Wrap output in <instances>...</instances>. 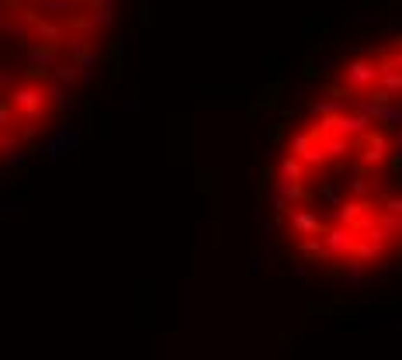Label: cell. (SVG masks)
Returning <instances> with one entry per match:
<instances>
[{
	"label": "cell",
	"mask_w": 402,
	"mask_h": 360,
	"mask_svg": "<svg viewBox=\"0 0 402 360\" xmlns=\"http://www.w3.org/2000/svg\"><path fill=\"white\" fill-rule=\"evenodd\" d=\"M3 146H7V135L0 132V156H3Z\"/></svg>",
	"instance_id": "7402d4cb"
},
{
	"label": "cell",
	"mask_w": 402,
	"mask_h": 360,
	"mask_svg": "<svg viewBox=\"0 0 402 360\" xmlns=\"http://www.w3.org/2000/svg\"><path fill=\"white\" fill-rule=\"evenodd\" d=\"M267 204H271V211H274V215H288V211H292V204H288V201H285L274 187L267 190Z\"/></svg>",
	"instance_id": "ac0fdd59"
},
{
	"label": "cell",
	"mask_w": 402,
	"mask_h": 360,
	"mask_svg": "<svg viewBox=\"0 0 402 360\" xmlns=\"http://www.w3.org/2000/svg\"><path fill=\"white\" fill-rule=\"evenodd\" d=\"M375 215H378V204L375 197H350V201H340L336 211H333V222L354 229L357 236H364L371 225H375Z\"/></svg>",
	"instance_id": "7a4b0ae2"
},
{
	"label": "cell",
	"mask_w": 402,
	"mask_h": 360,
	"mask_svg": "<svg viewBox=\"0 0 402 360\" xmlns=\"http://www.w3.org/2000/svg\"><path fill=\"white\" fill-rule=\"evenodd\" d=\"M350 100H354V97H350ZM350 100H336V97H329V100H312V104H308V118L319 121V118H326V114H340V111L350 107Z\"/></svg>",
	"instance_id": "4fadbf2b"
},
{
	"label": "cell",
	"mask_w": 402,
	"mask_h": 360,
	"mask_svg": "<svg viewBox=\"0 0 402 360\" xmlns=\"http://www.w3.org/2000/svg\"><path fill=\"white\" fill-rule=\"evenodd\" d=\"M319 146H322V153H326L329 163H340V160H347V156L354 153V142H350V139H336V135L319 139Z\"/></svg>",
	"instance_id": "30bf717a"
},
{
	"label": "cell",
	"mask_w": 402,
	"mask_h": 360,
	"mask_svg": "<svg viewBox=\"0 0 402 360\" xmlns=\"http://www.w3.org/2000/svg\"><path fill=\"white\" fill-rule=\"evenodd\" d=\"M288 229L305 239V236H319L322 229H326V222H322V215H315L312 208H292L288 211Z\"/></svg>",
	"instance_id": "8992f818"
},
{
	"label": "cell",
	"mask_w": 402,
	"mask_h": 360,
	"mask_svg": "<svg viewBox=\"0 0 402 360\" xmlns=\"http://www.w3.org/2000/svg\"><path fill=\"white\" fill-rule=\"evenodd\" d=\"M278 180H312V170H305V163H302L299 156H292V153H285L281 156V163H278Z\"/></svg>",
	"instance_id": "9c48e42d"
},
{
	"label": "cell",
	"mask_w": 402,
	"mask_h": 360,
	"mask_svg": "<svg viewBox=\"0 0 402 360\" xmlns=\"http://www.w3.org/2000/svg\"><path fill=\"white\" fill-rule=\"evenodd\" d=\"M357 163L364 167V170H382V163L392 156V142H389V135L385 132H378V128H371L364 139H357Z\"/></svg>",
	"instance_id": "277c9868"
},
{
	"label": "cell",
	"mask_w": 402,
	"mask_h": 360,
	"mask_svg": "<svg viewBox=\"0 0 402 360\" xmlns=\"http://www.w3.org/2000/svg\"><path fill=\"white\" fill-rule=\"evenodd\" d=\"M375 225L389 236V239H402V215H389V211H378L375 215Z\"/></svg>",
	"instance_id": "5bb4252c"
},
{
	"label": "cell",
	"mask_w": 402,
	"mask_h": 360,
	"mask_svg": "<svg viewBox=\"0 0 402 360\" xmlns=\"http://www.w3.org/2000/svg\"><path fill=\"white\" fill-rule=\"evenodd\" d=\"M7 84H10V73H7V70H0V90L7 87Z\"/></svg>",
	"instance_id": "44dd1931"
},
{
	"label": "cell",
	"mask_w": 402,
	"mask_h": 360,
	"mask_svg": "<svg viewBox=\"0 0 402 360\" xmlns=\"http://www.w3.org/2000/svg\"><path fill=\"white\" fill-rule=\"evenodd\" d=\"M322 197H329V201H333V204H336V201H340V194H336V190H333V187H329V183H322Z\"/></svg>",
	"instance_id": "ffe728a7"
},
{
	"label": "cell",
	"mask_w": 402,
	"mask_h": 360,
	"mask_svg": "<svg viewBox=\"0 0 402 360\" xmlns=\"http://www.w3.org/2000/svg\"><path fill=\"white\" fill-rule=\"evenodd\" d=\"M3 167H21L24 160H28V146H24V139L21 135H7V146H3Z\"/></svg>",
	"instance_id": "7c38bea8"
},
{
	"label": "cell",
	"mask_w": 402,
	"mask_h": 360,
	"mask_svg": "<svg viewBox=\"0 0 402 360\" xmlns=\"http://www.w3.org/2000/svg\"><path fill=\"white\" fill-rule=\"evenodd\" d=\"M271 187H274V190H278V194L292 204V208H299V204H308V201H312V190H308L305 183H299V180H278V177H274Z\"/></svg>",
	"instance_id": "ba28073f"
},
{
	"label": "cell",
	"mask_w": 402,
	"mask_h": 360,
	"mask_svg": "<svg viewBox=\"0 0 402 360\" xmlns=\"http://www.w3.org/2000/svg\"><path fill=\"white\" fill-rule=\"evenodd\" d=\"M375 125H382V128H399V125H402V107H399V104L382 107V111L375 114Z\"/></svg>",
	"instance_id": "e0dca14e"
},
{
	"label": "cell",
	"mask_w": 402,
	"mask_h": 360,
	"mask_svg": "<svg viewBox=\"0 0 402 360\" xmlns=\"http://www.w3.org/2000/svg\"><path fill=\"white\" fill-rule=\"evenodd\" d=\"M382 211H389V215H402V194H389V197L382 201Z\"/></svg>",
	"instance_id": "d6986e66"
},
{
	"label": "cell",
	"mask_w": 402,
	"mask_h": 360,
	"mask_svg": "<svg viewBox=\"0 0 402 360\" xmlns=\"http://www.w3.org/2000/svg\"><path fill=\"white\" fill-rule=\"evenodd\" d=\"M319 239H322V250L333 257V260H347V257H354V250H357V232L354 229H347V225H340V222H333V225H326L322 232H319Z\"/></svg>",
	"instance_id": "5b68a950"
},
{
	"label": "cell",
	"mask_w": 402,
	"mask_h": 360,
	"mask_svg": "<svg viewBox=\"0 0 402 360\" xmlns=\"http://www.w3.org/2000/svg\"><path fill=\"white\" fill-rule=\"evenodd\" d=\"M385 253H389V246L385 243H371V239H357V250H354V260H361V264H378V260H385Z\"/></svg>",
	"instance_id": "8fae6325"
},
{
	"label": "cell",
	"mask_w": 402,
	"mask_h": 360,
	"mask_svg": "<svg viewBox=\"0 0 402 360\" xmlns=\"http://www.w3.org/2000/svg\"><path fill=\"white\" fill-rule=\"evenodd\" d=\"M312 146H315V132H312V128H302V132H295V135H292V142H288V153L302 160V156H305Z\"/></svg>",
	"instance_id": "9a60e30c"
},
{
	"label": "cell",
	"mask_w": 402,
	"mask_h": 360,
	"mask_svg": "<svg viewBox=\"0 0 402 360\" xmlns=\"http://www.w3.org/2000/svg\"><path fill=\"white\" fill-rule=\"evenodd\" d=\"M396 142H399V146H402V132H399V139H396Z\"/></svg>",
	"instance_id": "603a6c76"
},
{
	"label": "cell",
	"mask_w": 402,
	"mask_h": 360,
	"mask_svg": "<svg viewBox=\"0 0 402 360\" xmlns=\"http://www.w3.org/2000/svg\"><path fill=\"white\" fill-rule=\"evenodd\" d=\"M45 90H49V107H52V114H70V111L77 107V87H66V84H59V80H49Z\"/></svg>",
	"instance_id": "52a82bcc"
},
{
	"label": "cell",
	"mask_w": 402,
	"mask_h": 360,
	"mask_svg": "<svg viewBox=\"0 0 402 360\" xmlns=\"http://www.w3.org/2000/svg\"><path fill=\"white\" fill-rule=\"evenodd\" d=\"M340 84H343L347 93H354V97L375 90L378 87V63H375V56H357V59H350V63L340 70Z\"/></svg>",
	"instance_id": "3957f363"
},
{
	"label": "cell",
	"mask_w": 402,
	"mask_h": 360,
	"mask_svg": "<svg viewBox=\"0 0 402 360\" xmlns=\"http://www.w3.org/2000/svg\"><path fill=\"white\" fill-rule=\"evenodd\" d=\"M77 139H80V135H77L73 128H59V132L52 135V142H49V156H59V153H63L66 146H73Z\"/></svg>",
	"instance_id": "2e32d148"
},
{
	"label": "cell",
	"mask_w": 402,
	"mask_h": 360,
	"mask_svg": "<svg viewBox=\"0 0 402 360\" xmlns=\"http://www.w3.org/2000/svg\"><path fill=\"white\" fill-rule=\"evenodd\" d=\"M371 128H375V118L364 114V111H357L354 100H350L347 111H340V114H326V118L312 121L315 139H329V135H336V139H350V142H354V139H364Z\"/></svg>",
	"instance_id": "6da1fadb"
}]
</instances>
